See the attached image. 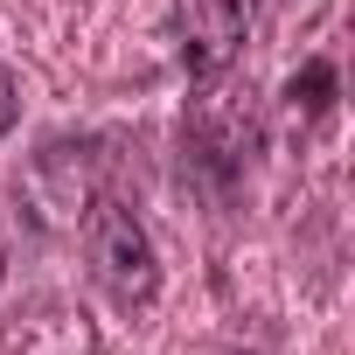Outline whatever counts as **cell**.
<instances>
[{
    "instance_id": "obj_1",
    "label": "cell",
    "mask_w": 355,
    "mask_h": 355,
    "mask_svg": "<svg viewBox=\"0 0 355 355\" xmlns=\"http://www.w3.org/2000/svg\"><path fill=\"white\" fill-rule=\"evenodd\" d=\"M84 265H91V279H98V293L112 300V306H146L153 293H160V258H153V237H146V223L125 209V202H91V216H84Z\"/></svg>"
},
{
    "instance_id": "obj_2",
    "label": "cell",
    "mask_w": 355,
    "mask_h": 355,
    "mask_svg": "<svg viewBox=\"0 0 355 355\" xmlns=\"http://www.w3.org/2000/svg\"><path fill=\"white\" fill-rule=\"evenodd\" d=\"M251 15L258 0H174L167 8V42H174V63H182L196 84L223 77L251 35Z\"/></svg>"
},
{
    "instance_id": "obj_3",
    "label": "cell",
    "mask_w": 355,
    "mask_h": 355,
    "mask_svg": "<svg viewBox=\"0 0 355 355\" xmlns=\"http://www.w3.org/2000/svg\"><path fill=\"white\" fill-rule=\"evenodd\" d=\"M286 98H293L300 119H320V112L334 105V63H306V70L286 84Z\"/></svg>"
},
{
    "instance_id": "obj_4",
    "label": "cell",
    "mask_w": 355,
    "mask_h": 355,
    "mask_svg": "<svg viewBox=\"0 0 355 355\" xmlns=\"http://www.w3.org/2000/svg\"><path fill=\"white\" fill-rule=\"evenodd\" d=\"M15 119H21V84H15V70L0 63V139L15 132Z\"/></svg>"
}]
</instances>
